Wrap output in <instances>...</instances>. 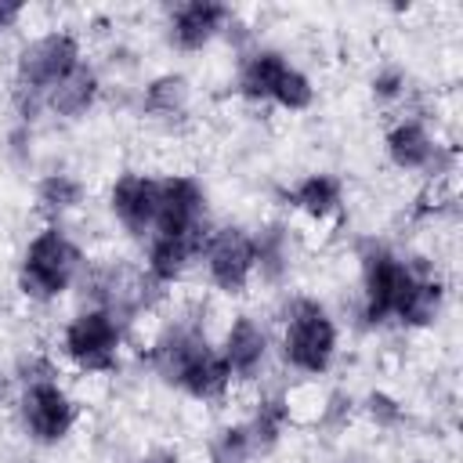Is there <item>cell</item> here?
Masks as SVG:
<instances>
[{
	"instance_id": "cell-15",
	"label": "cell",
	"mask_w": 463,
	"mask_h": 463,
	"mask_svg": "<svg viewBox=\"0 0 463 463\" xmlns=\"http://www.w3.org/2000/svg\"><path fill=\"white\" fill-rule=\"evenodd\" d=\"M203 242L206 239H188V235H148L145 239V264H141V271L159 289H170L199 260Z\"/></svg>"
},
{
	"instance_id": "cell-19",
	"label": "cell",
	"mask_w": 463,
	"mask_h": 463,
	"mask_svg": "<svg viewBox=\"0 0 463 463\" xmlns=\"http://www.w3.org/2000/svg\"><path fill=\"white\" fill-rule=\"evenodd\" d=\"M246 430H250V441H253V452L257 459L268 456L271 449H279V441L286 438L289 423H293V409H289V398L282 391H264L257 402H253V412L242 420Z\"/></svg>"
},
{
	"instance_id": "cell-26",
	"label": "cell",
	"mask_w": 463,
	"mask_h": 463,
	"mask_svg": "<svg viewBox=\"0 0 463 463\" xmlns=\"http://www.w3.org/2000/svg\"><path fill=\"white\" fill-rule=\"evenodd\" d=\"M369 94H373L376 105H398V101H405L409 98V72L402 65H391V61L380 65L373 72V80H369Z\"/></svg>"
},
{
	"instance_id": "cell-24",
	"label": "cell",
	"mask_w": 463,
	"mask_h": 463,
	"mask_svg": "<svg viewBox=\"0 0 463 463\" xmlns=\"http://www.w3.org/2000/svg\"><path fill=\"white\" fill-rule=\"evenodd\" d=\"M358 409H362V416H365L376 430H394V427H402V420H405V405H402L391 391H383V387L369 391V394L358 402Z\"/></svg>"
},
{
	"instance_id": "cell-23",
	"label": "cell",
	"mask_w": 463,
	"mask_h": 463,
	"mask_svg": "<svg viewBox=\"0 0 463 463\" xmlns=\"http://www.w3.org/2000/svg\"><path fill=\"white\" fill-rule=\"evenodd\" d=\"M206 459L210 463H253L257 452H253V441H250V430L246 423H224L210 434L206 441Z\"/></svg>"
},
{
	"instance_id": "cell-27",
	"label": "cell",
	"mask_w": 463,
	"mask_h": 463,
	"mask_svg": "<svg viewBox=\"0 0 463 463\" xmlns=\"http://www.w3.org/2000/svg\"><path fill=\"white\" fill-rule=\"evenodd\" d=\"M351 394H344V391H333L329 398H326V409H322V416H326V423H333V427H344L347 420H351Z\"/></svg>"
},
{
	"instance_id": "cell-1",
	"label": "cell",
	"mask_w": 463,
	"mask_h": 463,
	"mask_svg": "<svg viewBox=\"0 0 463 463\" xmlns=\"http://www.w3.org/2000/svg\"><path fill=\"white\" fill-rule=\"evenodd\" d=\"M148 365L166 387H174L184 398L203 402V405L224 402L235 387L217 344L210 340V333L195 318L170 322L148 344Z\"/></svg>"
},
{
	"instance_id": "cell-16",
	"label": "cell",
	"mask_w": 463,
	"mask_h": 463,
	"mask_svg": "<svg viewBox=\"0 0 463 463\" xmlns=\"http://www.w3.org/2000/svg\"><path fill=\"white\" fill-rule=\"evenodd\" d=\"M286 206L315 224H326L344 210V181L329 170H311L286 188Z\"/></svg>"
},
{
	"instance_id": "cell-29",
	"label": "cell",
	"mask_w": 463,
	"mask_h": 463,
	"mask_svg": "<svg viewBox=\"0 0 463 463\" xmlns=\"http://www.w3.org/2000/svg\"><path fill=\"white\" fill-rule=\"evenodd\" d=\"M22 14H25L22 4H7V0H0V36H4L7 29H14V25L22 22Z\"/></svg>"
},
{
	"instance_id": "cell-17",
	"label": "cell",
	"mask_w": 463,
	"mask_h": 463,
	"mask_svg": "<svg viewBox=\"0 0 463 463\" xmlns=\"http://www.w3.org/2000/svg\"><path fill=\"white\" fill-rule=\"evenodd\" d=\"M445 304H449V286H445V279H441L430 264H423V268L416 271V279H412V286H409L402 307L394 311V322H398L402 329H430V326L445 315Z\"/></svg>"
},
{
	"instance_id": "cell-10",
	"label": "cell",
	"mask_w": 463,
	"mask_h": 463,
	"mask_svg": "<svg viewBox=\"0 0 463 463\" xmlns=\"http://www.w3.org/2000/svg\"><path fill=\"white\" fill-rule=\"evenodd\" d=\"M210 195L195 174H163L159 177V206L152 235H188L206 239L210 232Z\"/></svg>"
},
{
	"instance_id": "cell-3",
	"label": "cell",
	"mask_w": 463,
	"mask_h": 463,
	"mask_svg": "<svg viewBox=\"0 0 463 463\" xmlns=\"http://www.w3.org/2000/svg\"><path fill=\"white\" fill-rule=\"evenodd\" d=\"M83 271H87L83 246L61 224H43L22 246V257H18V268H14V282H18V293L29 304L47 307V304L61 300L83 279Z\"/></svg>"
},
{
	"instance_id": "cell-21",
	"label": "cell",
	"mask_w": 463,
	"mask_h": 463,
	"mask_svg": "<svg viewBox=\"0 0 463 463\" xmlns=\"http://www.w3.org/2000/svg\"><path fill=\"white\" fill-rule=\"evenodd\" d=\"M36 210L47 217V224H61L69 213H76L87 203V184L69 170H51L33 188Z\"/></svg>"
},
{
	"instance_id": "cell-13",
	"label": "cell",
	"mask_w": 463,
	"mask_h": 463,
	"mask_svg": "<svg viewBox=\"0 0 463 463\" xmlns=\"http://www.w3.org/2000/svg\"><path fill=\"white\" fill-rule=\"evenodd\" d=\"M235 11L217 0H184L166 11V40L181 54H199L224 36Z\"/></svg>"
},
{
	"instance_id": "cell-25",
	"label": "cell",
	"mask_w": 463,
	"mask_h": 463,
	"mask_svg": "<svg viewBox=\"0 0 463 463\" xmlns=\"http://www.w3.org/2000/svg\"><path fill=\"white\" fill-rule=\"evenodd\" d=\"M315 98H318L315 80L300 65H293V72L286 76V83H282V90H279L271 109H279V112H307L315 105Z\"/></svg>"
},
{
	"instance_id": "cell-12",
	"label": "cell",
	"mask_w": 463,
	"mask_h": 463,
	"mask_svg": "<svg viewBox=\"0 0 463 463\" xmlns=\"http://www.w3.org/2000/svg\"><path fill=\"white\" fill-rule=\"evenodd\" d=\"M109 213L112 221L130 235V239H148L156 224V206H159V177L145 170H123L109 184Z\"/></svg>"
},
{
	"instance_id": "cell-8",
	"label": "cell",
	"mask_w": 463,
	"mask_h": 463,
	"mask_svg": "<svg viewBox=\"0 0 463 463\" xmlns=\"http://www.w3.org/2000/svg\"><path fill=\"white\" fill-rule=\"evenodd\" d=\"M206 282L224 297H242L257 282V250L246 224H213L199 250Z\"/></svg>"
},
{
	"instance_id": "cell-9",
	"label": "cell",
	"mask_w": 463,
	"mask_h": 463,
	"mask_svg": "<svg viewBox=\"0 0 463 463\" xmlns=\"http://www.w3.org/2000/svg\"><path fill=\"white\" fill-rule=\"evenodd\" d=\"M383 156L402 174L441 177L452 170V148L434 134L427 116H398L383 130Z\"/></svg>"
},
{
	"instance_id": "cell-14",
	"label": "cell",
	"mask_w": 463,
	"mask_h": 463,
	"mask_svg": "<svg viewBox=\"0 0 463 463\" xmlns=\"http://www.w3.org/2000/svg\"><path fill=\"white\" fill-rule=\"evenodd\" d=\"M293 72V61L279 47L253 43L242 51L239 69H235V94L246 105H275L286 76Z\"/></svg>"
},
{
	"instance_id": "cell-4",
	"label": "cell",
	"mask_w": 463,
	"mask_h": 463,
	"mask_svg": "<svg viewBox=\"0 0 463 463\" xmlns=\"http://www.w3.org/2000/svg\"><path fill=\"white\" fill-rule=\"evenodd\" d=\"M340 351V326L333 311L307 293L286 297L279 311V354L300 376H326Z\"/></svg>"
},
{
	"instance_id": "cell-22",
	"label": "cell",
	"mask_w": 463,
	"mask_h": 463,
	"mask_svg": "<svg viewBox=\"0 0 463 463\" xmlns=\"http://www.w3.org/2000/svg\"><path fill=\"white\" fill-rule=\"evenodd\" d=\"M192 105V83L184 72H159L141 90V112L159 123H174Z\"/></svg>"
},
{
	"instance_id": "cell-20",
	"label": "cell",
	"mask_w": 463,
	"mask_h": 463,
	"mask_svg": "<svg viewBox=\"0 0 463 463\" xmlns=\"http://www.w3.org/2000/svg\"><path fill=\"white\" fill-rule=\"evenodd\" d=\"M253 250H257V279L268 286L286 282L293 268V232L286 221H264L253 232Z\"/></svg>"
},
{
	"instance_id": "cell-6",
	"label": "cell",
	"mask_w": 463,
	"mask_h": 463,
	"mask_svg": "<svg viewBox=\"0 0 463 463\" xmlns=\"http://www.w3.org/2000/svg\"><path fill=\"white\" fill-rule=\"evenodd\" d=\"M127 347V326L105 307H80L58 333L61 358L83 376H105L119 369Z\"/></svg>"
},
{
	"instance_id": "cell-7",
	"label": "cell",
	"mask_w": 463,
	"mask_h": 463,
	"mask_svg": "<svg viewBox=\"0 0 463 463\" xmlns=\"http://www.w3.org/2000/svg\"><path fill=\"white\" fill-rule=\"evenodd\" d=\"M14 416H18L22 434L33 445L54 449V445L69 441V434L76 430V423H80V402L72 398V391L58 376H40V380L18 383Z\"/></svg>"
},
{
	"instance_id": "cell-11",
	"label": "cell",
	"mask_w": 463,
	"mask_h": 463,
	"mask_svg": "<svg viewBox=\"0 0 463 463\" xmlns=\"http://www.w3.org/2000/svg\"><path fill=\"white\" fill-rule=\"evenodd\" d=\"M271 333L268 326L250 315V311H239L232 315V322L224 326V336L217 344L228 373H232V383H257L268 369V358H271Z\"/></svg>"
},
{
	"instance_id": "cell-18",
	"label": "cell",
	"mask_w": 463,
	"mask_h": 463,
	"mask_svg": "<svg viewBox=\"0 0 463 463\" xmlns=\"http://www.w3.org/2000/svg\"><path fill=\"white\" fill-rule=\"evenodd\" d=\"M101 72L83 58L47 98H43V112L58 116V119H83L98 101H101Z\"/></svg>"
},
{
	"instance_id": "cell-28",
	"label": "cell",
	"mask_w": 463,
	"mask_h": 463,
	"mask_svg": "<svg viewBox=\"0 0 463 463\" xmlns=\"http://www.w3.org/2000/svg\"><path fill=\"white\" fill-rule=\"evenodd\" d=\"M134 463H181V452L174 445H156V449L141 452Z\"/></svg>"
},
{
	"instance_id": "cell-2",
	"label": "cell",
	"mask_w": 463,
	"mask_h": 463,
	"mask_svg": "<svg viewBox=\"0 0 463 463\" xmlns=\"http://www.w3.org/2000/svg\"><path fill=\"white\" fill-rule=\"evenodd\" d=\"M83 61V43L72 29H47L29 36L11 61V101L14 112L22 119V127H29L36 119V112H43V98Z\"/></svg>"
},
{
	"instance_id": "cell-5",
	"label": "cell",
	"mask_w": 463,
	"mask_h": 463,
	"mask_svg": "<svg viewBox=\"0 0 463 463\" xmlns=\"http://www.w3.org/2000/svg\"><path fill=\"white\" fill-rule=\"evenodd\" d=\"M420 268L423 264L402 257L380 239H365L358 246V311L365 326L394 322V311L402 307Z\"/></svg>"
}]
</instances>
